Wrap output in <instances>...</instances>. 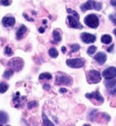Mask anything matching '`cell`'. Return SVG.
<instances>
[{
  "mask_svg": "<svg viewBox=\"0 0 116 126\" xmlns=\"http://www.w3.org/2000/svg\"><path fill=\"white\" fill-rule=\"evenodd\" d=\"M101 41H102V43L105 44V45H109L112 42V36L110 34H104V35L102 36Z\"/></svg>",
  "mask_w": 116,
  "mask_h": 126,
  "instance_id": "cell-15",
  "label": "cell"
},
{
  "mask_svg": "<svg viewBox=\"0 0 116 126\" xmlns=\"http://www.w3.org/2000/svg\"><path fill=\"white\" fill-rule=\"evenodd\" d=\"M83 126H91V125H89V124H84Z\"/></svg>",
  "mask_w": 116,
  "mask_h": 126,
  "instance_id": "cell-38",
  "label": "cell"
},
{
  "mask_svg": "<svg viewBox=\"0 0 116 126\" xmlns=\"http://www.w3.org/2000/svg\"><path fill=\"white\" fill-rule=\"evenodd\" d=\"M0 4H2L5 6H7L10 5V1L9 0H0Z\"/></svg>",
  "mask_w": 116,
  "mask_h": 126,
  "instance_id": "cell-27",
  "label": "cell"
},
{
  "mask_svg": "<svg viewBox=\"0 0 116 126\" xmlns=\"http://www.w3.org/2000/svg\"><path fill=\"white\" fill-rule=\"evenodd\" d=\"M113 46H111L110 47H109V48L107 49V51L109 52V53H110V52H112V50H113Z\"/></svg>",
  "mask_w": 116,
  "mask_h": 126,
  "instance_id": "cell-33",
  "label": "cell"
},
{
  "mask_svg": "<svg viewBox=\"0 0 116 126\" xmlns=\"http://www.w3.org/2000/svg\"><path fill=\"white\" fill-rule=\"evenodd\" d=\"M5 54H6V55H8V56H11L14 53H13V51H12V49L10 46H6V48H5Z\"/></svg>",
  "mask_w": 116,
  "mask_h": 126,
  "instance_id": "cell-24",
  "label": "cell"
},
{
  "mask_svg": "<svg viewBox=\"0 0 116 126\" xmlns=\"http://www.w3.org/2000/svg\"><path fill=\"white\" fill-rule=\"evenodd\" d=\"M8 65L10 66L13 70L18 72V71H20V70H22L23 66H24V61H23V59H21V58H14V59H12L11 61H9Z\"/></svg>",
  "mask_w": 116,
  "mask_h": 126,
  "instance_id": "cell-6",
  "label": "cell"
},
{
  "mask_svg": "<svg viewBox=\"0 0 116 126\" xmlns=\"http://www.w3.org/2000/svg\"><path fill=\"white\" fill-rule=\"evenodd\" d=\"M16 24V19L13 16H5L3 18V26L5 27H11Z\"/></svg>",
  "mask_w": 116,
  "mask_h": 126,
  "instance_id": "cell-11",
  "label": "cell"
},
{
  "mask_svg": "<svg viewBox=\"0 0 116 126\" xmlns=\"http://www.w3.org/2000/svg\"><path fill=\"white\" fill-rule=\"evenodd\" d=\"M13 74H14V70L13 69H8V70H6L5 73H4V75H3V76L6 79H9V78L11 77L12 75H13Z\"/></svg>",
  "mask_w": 116,
  "mask_h": 126,
  "instance_id": "cell-20",
  "label": "cell"
},
{
  "mask_svg": "<svg viewBox=\"0 0 116 126\" xmlns=\"http://www.w3.org/2000/svg\"><path fill=\"white\" fill-rule=\"evenodd\" d=\"M71 48H72L71 54H73V53H74V52H77L78 50H79V49H80V46H79V45H77V44L71 45Z\"/></svg>",
  "mask_w": 116,
  "mask_h": 126,
  "instance_id": "cell-25",
  "label": "cell"
},
{
  "mask_svg": "<svg viewBox=\"0 0 116 126\" xmlns=\"http://www.w3.org/2000/svg\"><path fill=\"white\" fill-rule=\"evenodd\" d=\"M62 51H63V53H65V52H66V48H65V46H63L62 47Z\"/></svg>",
  "mask_w": 116,
  "mask_h": 126,
  "instance_id": "cell-35",
  "label": "cell"
},
{
  "mask_svg": "<svg viewBox=\"0 0 116 126\" xmlns=\"http://www.w3.org/2000/svg\"><path fill=\"white\" fill-rule=\"evenodd\" d=\"M102 76L106 80L114 79L116 77V68L115 67H109V68L105 69L104 71L102 72Z\"/></svg>",
  "mask_w": 116,
  "mask_h": 126,
  "instance_id": "cell-9",
  "label": "cell"
},
{
  "mask_svg": "<svg viewBox=\"0 0 116 126\" xmlns=\"http://www.w3.org/2000/svg\"><path fill=\"white\" fill-rule=\"evenodd\" d=\"M45 79H47V80H51L52 79V75L48 73H43L39 75V80H45Z\"/></svg>",
  "mask_w": 116,
  "mask_h": 126,
  "instance_id": "cell-19",
  "label": "cell"
},
{
  "mask_svg": "<svg viewBox=\"0 0 116 126\" xmlns=\"http://www.w3.org/2000/svg\"><path fill=\"white\" fill-rule=\"evenodd\" d=\"M66 64L72 68H81L84 65V60L82 58L68 59V60H66Z\"/></svg>",
  "mask_w": 116,
  "mask_h": 126,
  "instance_id": "cell-7",
  "label": "cell"
},
{
  "mask_svg": "<svg viewBox=\"0 0 116 126\" xmlns=\"http://www.w3.org/2000/svg\"><path fill=\"white\" fill-rule=\"evenodd\" d=\"M24 17H26V18L28 21H33V19H30V18H29V17L27 16V15H26V14H24Z\"/></svg>",
  "mask_w": 116,
  "mask_h": 126,
  "instance_id": "cell-32",
  "label": "cell"
},
{
  "mask_svg": "<svg viewBox=\"0 0 116 126\" xmlns=\"http://www.w3.org/2000/svg\"><path fill=\"white\" fill-rule=\"evenodd\" d=\"M67 92V90L65 88H61L60 89V93H66Z\"/></svg>",
  "mask_w": 116,
  "mask_h": 126,
  "instance_id": "cell-31",
  "label": "cell"
},
{
  "mask_svg": "<svg viewBox=\"0 0 116 126\" xmlns=\"http://www.w3.org/2000/svg\"><path fill=\"white\" fill-rule=\"evenodd\" d=\"M112 94H116V87L113 89V91H112Z\"/></svg>",
  "mask_w": 116,
  "mask_h": 126,
  "instance_id": "cell-36",
  "label": "cell"
},
{
  "mask_svg": "<svg viewBox=\"0 0 116 126\" xmlns=\"http://www.w3.org/2000/svg\"><path fill=\"white\" fill-rule=\"evenodd\" d=\"M8 89V85L6 83H0V94L6 93Z\"/></svg>",
  "mask_w": 116,
  "mask_h": 126,
  "instance_id": "cell-21",
  "label": "cell"
},
{
  "mask_svg": "<svg viewBox=\"0 0 116 126\" xmlns=\"http://www.w3.org/2000/svg\"><path fill=\"white\" fill-rule=\"evenodd\" d=\"M44 89L45 90H50V85L49 84H44Z\"/></svg>",
  "mask_w": 116,
  "mask_h": 126,
  "instance_id": "cell-29",
  "label": "cell"
},
{
  "mask_svg": "<svg viewBox=\"0 0 116 126\" xmlns=\"http://www.w3.org/2000/svg\"><path fill=\"white\" fill-rule=\"evenodd\" d=\"M115 84H116V79H110V80H107L105 82V85L109 89L114 87Z\"/></svg>",
  "mask_w": 116,
  "mask_h": 126,
  "instance_id": "cell-17",
  "label": "cell"
},
{
  "mask_svg": "<svg viewBox=\"0 0 116 126\" xmlns=\"http://www.w3.org/2000/svg\"><path fill=\"white\" fill-rule=\"evenodd\" d=\"M111 4H112L113 6H116V0H111Z\"/></svg>",
  "mask_w": 116,
  "mask_h": 126,
  "instance_id": "cell-30",
  "label": "cell"
},
{
  "mask_svg": "<svg viewBox=\"0 0 116 126\" xmlns=\"http://www.w3.org/2000/svg\"><path fill=\"white\" fill-rule=\"evenodd\" d=\"M84 24L91 28H96L99 26V19L98 16L94 14L86 16L84 18Z\"/></svg>",
  "mask_w": 116,
  "mask_h": 126,
  "instance_id": "cell-3",
  "label": "cell"
},
{
  "mask_svg": "<svg viewBox=\"0 0 116 126\" xmlns=\"http://www.w3.org/2000/svg\"><path fill=\"white\" fill-rule=\"evenodd\" d=\"M67 12L73 14V16H67V22H68L69 26L72 27V28L82 29L83 26L79 22V16H78V14H77L75 11H73V10L70 8H67Z\"/></svg>",
  "mask_w": 116,
  "mask_h": 126,
  "instance_id": "cell-1",
  "label": "cell"
},
{
  "mask_svg": "<svg viewBox=\"0 0 116 126\" xmlns=\"http://www.w3.org/2000/svg\"><path fill=\"white\" fill-rule=\"evenodd\" d=\"M26 30H27V29H26V26L22 25V26H20L17 32V40H20V39H22V38L24 37V35H25V34H26Z\"/></svg>",
  "mask_w": 116,
  "mask_h": 126,
  "instance_id": "cell-13",
  "label": "cell"
},
{
  "mask_svg": "<svg viewBox=\"0 0 116 126\" xmlns=\"http://www.w3.org/2000/svg\"><path fill=\"white\" fill-rule=\"evenodd\" d=\"M96 46H91L89 48H88L87 50V54L89 55H94V53L96 52Z\"/></svg>",
  "mask_w": 116,
  "mask_h": 126,
  "instance_id": "cell-23",
  "label": "cell"
},
{
  "mask_svg": "<svg viewBox=\"0 0 116 126\" xmlns=\"http://www.w3.org/2000/svg\"><path fill=\"white\" fill-rule=\"evenodd\" d=\"M87 82L89 83H97L101 82V75L96 70H91L87 73Z\"/></svg>",
  "mask_w": 116,
  "mask_h": 126,
  "instance_id": "cell-4",
  "label": "cell"
},
{
  "mask_svg": "<svg viewBox=\"0 0 116 126\" xmlns=\"http://www.w3.org/2000/svg\"><path fill=\"white\" fill-rule=\"evenodd\" d=\"M81 39H82V41L83 43L91 44L95 42L96 37H95V35L89 34V33H83V34H81Z\"/></svg>",
  "mask_w": 116,
  "mask_h": 126,
  "instance_id": "cell-10",
  "label": "cell"
},
{
  "mask_svg": "<svg viewBox=\"0 0 116 126\" xmlns=\"http://www.w3.org/2000/svg\"><path fill=\"white\" fill-rule=\"evenodd\" d=\"M6 126H10V125H6Z\"/></svg>",
  "mask_w": 116,
  "mask_h": 126,
  "instance_id": "cell-39",
  "label": "cell"
},
{
  "mask_svg": "<svg viewBox=\"0 0 116 126\" xmlns=\"http://www.w3.org/2000/svg\"><path fill=\"white\" fill-rule=\"evenodd\" d=\"M106 59H107V56L102 52H100V53H98V54L94 55V60L100 64H103L106 62Z\"/></svg>",
  "mask_w": 116,
  "mask_h": 126,
  "instance_id": "cell-12",
  "label": "cell"
},
{
  "mask_svg": "<svg viewBox=\"0 0 116 126\" xmlns=\"http://www.w3.org/2000/svg\"><path fill=\"white\" fill-rule=\"evenodd\" d=\"M85 96H86V98H88V99L96 101V102H95V104H102V103H103V101H104L103 97L101 95V94H100L98 91L92 93V94H86Z\"/></svg>",
  "mask_w": 116,
  "mask_h": 126,
  "instance_id": "cell-8",
  "label": "cell"
},
{
  "mask_svg": "<svg viewBox=\"0 0 116 126\" xmlns=\"http://www.w3.org/2000/svg\"><path fill=\"white\" fill-rule=\"evenodd\" d=\"M113 32H114V34L116 35V29H114V31H113Z\"/></svg>",
  "mask_w": 116,
  "mask_h": 126,
  "instance_id": "cell-37",
  "label": "cell"
},
{
  "mask_svg": "<svg viewBox=\"0 0 116 126\" xmlns=\"http://www.w3.org/2000/svg\"><path fill=\"white\" fill-rule=\"evenodd\" d=\"M37 105H38L37 102L34 101V102H30V103H28L27 107H28V109H32V108H34V107H36Z\"/></svg>",
  "mask_w": 116,
  "mask_h": 126,
  "instance_id": "cell-26",
  "label": "cell"
},
{
  "mask_svg": "<svg viewBox=\"0 0 116 126\" xmlns=\"http://www.w3.org/2000/svg\"><path fill=\"white\" fill-rule=\"evenodd\" d=\"M38 31H39L40 33H44V32H45V29L43 28V27H40V28L38 29Z\"/></svg>",
  "mask_w": 116,
  "mask_h": 126,
  "instance_id": "cell-34",
  "label": "cell"
},
{
  "mask_svg": "<svg viewBox=\"0 0 116 126\" xmlns=\"http://www.w3.org/2000/svg\"><path fill=\"white\" fill-rule=\"evenodd\" d=\"M7 121H8V115L6 114V112L0 111V125H3L6 123Z\"/></svg>",
  "mask_w": 116,
  "mask_h": 126,
  "instance_id": "cell-14",
  "label": "cell"
},
{
  "mask_svg": "<svg viewBox=\"0 0 116 126\" xmlns=\"http://www.w3.org/2000/svg\"><path fill=\"white\" fill-rule=\"evenodd\" d=\"M43 122H44L43 126H54V123H52L51 121L46 117V115H45V113H43Z\"/></svg>",
  "mask_w": 116,
  "mask_h": 126,
  "instance_id": "cell-16",
  "label": "cell"
},
{
  "mask_svg": "<svg viewBox=\"0 0 116 126\" xmlns=\"http://www.w3.org/2000/svg\"><path fill=\"white\" fill-rule=\"evenodd\" d=\"M53 37H54L55 42H60V41L62 40V36H61L60 33L57 31V30H54V31L53 32Z\"/></svg>",
  "mask_w": 116,
  "mask_h": 126,
  "instance_id": "cell-18",
  "label": "cell"
},
{
  "mask_svg": "<svg viewBox=\"0 0 116 126\" xmlns=\"http://www.w3.org/2000/svg\"><path fill=\"white\" fill-rule=\"evenodd\" d=\"M109 18H110L111 20L113 21V24H115V25H116V17H115V16H113V15H111L110 16H109Z\"/></svg>",
  "mask_w": 116,
  "mask_h": 126,
  "instance_id": "cell-28",
  "label": "cell"
},
{
  "mask_svg": "<svg viewBox=\"0 0 116 126\" xmlns=\"http://www.w3.org/2000/svg\"><path fill=\"white\" fill-rule=\"evenodd\" d=\"M0 126H3V125H0Z\"/></svg>",
  "mask_w": 116,
  "mask_h": 126,
  "instance_id": "cell-40",
  "label": "cell"
},
{
  "mask_svg": "<svg viewBox=\"0 0 116 126\" xmlns=\"http://www.w3.org/2000/svg\"><path fill=\"white\" fill-rule=\"evenodd\" d=\"M48 53H49V55L53 58H55L58 56V51H57L55 48H51L50 50H49Z\"/></svg>",
  "mask_w": 116,
  "mask_h": 126,
  "instance_id": "cell-22",
  "label": "cell"
},
{
  "mask_svg": "<svg viewBox=\"0 0 116 126\" xmlns=\"http://www.w3.org/2000/svg\"><path fill=\"white\" fill-rule=\"evenodd\" d=\"M72 78L65 74H58L55 78V83L57 85L60 84H65V85H71L72 84Z\"/></svg>",
  "mask_w": 116,
  "mask_h": 126,
  "instance_id": "cell-5",
  "label": "cell"
},
{
  "mask_svg": "<svg viewBox=\"0 0 116 126\" xmlns=\"http://www.w3.org/2000/svg\"><path fill=\"white\" fill-rule=\"evenodd\" d=\"M102 8V4L95 2L94 0H88L86 3L83 4L82 6H81V10L83 12H85L87 11V10H90V9H95V10L100 11Z\"/></svg>",
  "mask_w": 116,
  "mask_h": 126,
  "instance_id": "cell-2",
  "label": "cell"
}]
</instances>
